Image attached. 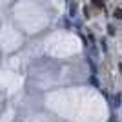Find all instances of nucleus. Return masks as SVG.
<instances>
[{"instance_id": "obj_4", "label": "nucleus", "mask_w": 122, "mask_h": 122, "mask_svg": "<svg viewBox=\"0 0 122 122\" xmlns=\"http://www.w3.org/2000/svg\"><path fill=\"white\" fill-rule=\"evenodd\" d=\"M118 67H120V73H122V64H118Z\"/></svg>"}, {"instance_id": "obj_2", "label": "nucleus", "mask_w": 122, "mask_h": 122, "mask_svg": "<svg viewBox=\"0 0 122 122\" xmlns=\"http://www.w3.org/2000/svg\"><path fill=\"white\" fill-rule=\"evenodd\" d=\"M89 82H91V84H93L95 87H98V80L95 78V76H91V78H89Z\"/></svg>"}, {"instance_id": "obj_1", "label": "nucleus", "mask_w": 122, "mask_h": 122, "mask_svg": "<svg viewBox=\"0 0 122 122\" xmlns=\"http://www.w3.org/2000/svg\"><path fill=\"white\" fill-rule=\"evenodd\" d=\"M113 106H115V107L122 106V95H120V93H115V95H113Z\"/></svg>"}, {"instance_id": "obj_3", "label": "nucleus", "mask_w": 122, "mask_h": 122, "mask_svg": "<svg viewBox=\"0 0 122 122\" xmlns=\"http://www.w3.org/2000/svg\"><path fill=\"white\" fill-rule=\"evenodd\" d=\"M115 16H117V18H122V11H120V9L115 11Z\"/></svg>"}]
</instances>
